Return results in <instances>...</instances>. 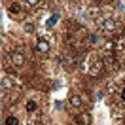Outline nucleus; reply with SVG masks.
<instances>
[{
    "label": "nucleus",
    "instance_id": "nucleus-1",
    "mask_svg": "<svg viewBox=\"0 0 125 125\" xmlns=\"http://www.w3.org/2000/svg\"><path fill=\"white\" fill-rule=\"evenodd\" d=\"M36 49L42 51V53H46L47 49H49V44H47L46 40H38V42H36Z\"/></svg>",
    "mask_w": 125,
    "mask_h": 125
},
{
    "label": "nucleus",
    "instance_id": "nucleus-2",
    "mask_svg": "<svg viewBox=\"0 0 125 125\" xmlns=\"http://www.w3.org/2000/svg\"><path fill=\"white\" fill-rule=\"evenodd\" d=\"M11 61H13V64H15V66H21V64L25 62V59H23V55L13 53V55H11Z\"/></svg>",
    "mask_w": 125,
    "mask_h": 125
},
{
    "label": "nucleus",
    "instance_id": "nucleus-3",
    "mask_svg": "<svg viewBox=\"0 0 125 125\" xmlns=\"http://www.w3.org/2000/svg\"><path fill=\"white\" fill-rule=\"evenodd\" d=\"M4 123H6V125H19V119H17L15 116H8Z\"/></svg>",
    "mask_w": 125,
    "mask_h": 125
},
{
    "label": "nucleus",
    "instance_id": "nucleus-4",
    "mask_svg": "<svg viewBox=\"0 0 125 125\" xmlns=\"http://www.w3.org/2000/svg\"><path fill=\"white\" fill-rule=\"evenodd\" d=\"M36 108H38V104H36L34 101L27 102V112H31V114H32V112H36Z\"/></svg>",
    "mask_w": 125,
    "mask_h": 125
},
{
    "label": "nucleus",
    "instance_id": "nucleus-5",
    "mask_svg": "<svg viewBox=\"0 0 125 125\" xmlns=\"http://www.w3.org/2000/svg\"><path fill=\"white\" fill-rule=\"evenodd\" d=\"M19 10H21L19 4H11V6H10V11H11V13H19Z\"/></svg>",
    "mask_w": 125,
    "mask_h": 125
},
{
    "label": "nucleus",
    "instance_id": "nucleus-6",
    "mask_svg": "<svg viewBox=\"0 0 125 125\" xmlns=\"http://www.w3.org/2000/svg\"><path fill=\"white\" fill-rule=\"evenodd\" d=\"M57 21H59V15L55 13V15H51V19L47 21V27H51V25H55V23H57Z\"/></svg>",
    "mask_w": 125,
    "mask_h": 125
},
{
    "label": "nucleus",
    "instance_id": "nucleus-7",
    "mask_svg": "<svg viewBox=\"0 0 125 125\" xmlns=\"http://www.w3.org/2000/svg\"><path fill=\"white\" fill-rule=\"evenodd\" d=\"M25 2H27V6H36L40 0H25Z\"/></svg>",
    "mask_w": 125,
    "mask_h": 125
},
{
    "label": "nucleus",
    "instance_id": "nucleus-8",
    "mask_svg": "<svg viewBox=\"0 0 125 125\" xmlns=\"http://www.w3.org/2000/svg\"><path fill=\"white\" fill-rule=\"evenodd\" d=\"M121 99H123V101H125V89H123V91H121Z\"/></svg>",
    "mask_w": 125,
    "mask_h": 125
}]
</instances>
